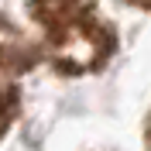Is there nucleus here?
Wrapping results in <instances>:
<instances>
[{
  "mask_svg": "<svg viewBox=\"0 0 151 151\" xmlns=\"http://www.w3.org/2000/svg\"><path fill=\"white\" fill-rule=\"evenodd\" d=\"M31 17L45 35V52L62 76H86L106 65L117 48L96 0H31Z\"/></svg>",
  "mask_w": 151,
  "mask_h": 151,
  "instance_id": "obj_1",
  "label": "nucleus"
},
{
  "mask_svg": "<svg viewBox=\"0 0 151 151\" xmlns=\"http://www.w3.org/2000/svg\"><path fill=\"white\" fill-rule=\"evenodd\" d=\"M144 144H148V151H151V117H148V124H144Z\"/></svg>",
  "mask_w": 151,
  "mask_h": 151,
  "instance_id": "obj_3",
  "label": "nucleus"
},
{
  "mask_svg": "<svg viewBox=\"0 0 151 151\" xmlns=\"http://www.w3.org/2000/svg\"><path fill=\"white\" fill-rule=\"evenodd\" d=\"M31 65L28 41L0 17V134L17 113V79Z\"/></svg>",
  "mask_w": 151,
  "mask_h": 151,
  "instance_id": "obj_2",
  "label": "nucleus"
},
{
  "mask_svg": "<svg viewBox=\"0 0 151 151\" xmlns=\"http://www.w3.org/2000/svg\"><path fill=\"white\" fill-rule=\"evenodd\" d=\"M127 4H137V7H151V0H127Z\"/></svg>",
  "mask_w": 151,
  "mask_h": 151,
  "instance_id": "obj_4",
  "label": "nucleus"
}]
</instances>
